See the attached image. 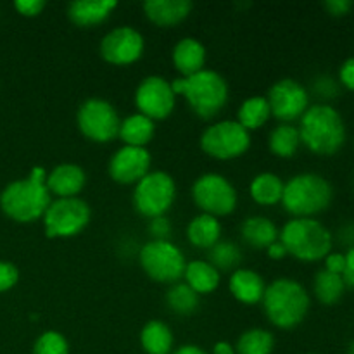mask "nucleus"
Segmentation results:
<instances>
[{"label": "nucleus", "mask_w": 354, "mask_h": 354, "mask_svg": "<svg viewBox=\"0 0 354 354\" xmlns=\"http://www.w3.org/2000/svg\"><path fill=\"white\" fill-rule=\"evenodd\" d=\"M301 144L317 156H334L346 142V124L341 113L330 104L308 107L297 127Z\"/></svg>", "instance_id": "obj_2"}, {"label": "nucleus", "mask_w": 354, "mask_h": 354, "mask_svg": "<svg viewBox=\"0 0 354 354\" xmlns=\"http://www.w3.org/2000/svg\"><path fill=\"white\" fill-rule=\"evenodd\" d=\"M187 241L197 249H207L209 251L214 244L221 241V223L218 218L209 214H197L187 225Z\"/></svg>", "instance_id": "obj_25"}, {"label": "nucleus", "mask_w": 354, "mask_h": 354, "mask_svg": "<svg viewBox=\"0 0 354 354\" xmlns=\"http://www.w3.org/2000/svg\"><path fill=\"white\" fill-rule=\"evenodd\" d=\"M45 185L55 199L78 197L86 185V173L76 162H61L47 173Z\"/></svg>", "instance_id": "obj_17"}, {"label": "nucleus", "mask_w": 354, "mask_h": 354, "mask_svg": "<svg viewBox=\"0 0 354 354\" xmlns=\"http://www.w3.org/2000/svg\"><path fill=\"white\" fill-rule=\"evenodd\" d=\"M47 171L41 166H35L26 178L10 182L0 192V209L17 223H33L44 218L52 196L45 185Z\"/></svg>", "instance_id": "obj_1"}, {"label": "nucleus", "mask_w": 354, "mask_h": 354, "mask_svg": "<svg viewBox=\"0 0 354 354\" xmlns=\"http://www.w3.org/2000/svg\"><path fill=\"white\" fill-rule=\"evenodd\" d=\"M228 289L230 294L242 304L254 306L261 303L265 296L266 283L258 272L251 268H237L232 272L228 280Z\"/></svg>", "instance_id": "obj_20"}, {"label": "nucleus", "mask_w": 354, "mask_h": 354, "mask_svg": "<svg viewBox=\"0 0 354 354\" xmlns=\"http://www.w3.org/2000/svg\"><path fill=\"white\" fill-rule=\"evenodd\" d=\"M346 286L344 277L335 275V273L327 272V270H320L317 272L313 280V292L315 297L318 299V303H322L324 306H335L339 301L344 297Z\"/></svg>", "instance_id": "obj_28"}, {"label": "nucleus", "mask_w": 354, "mask_h": 354, "mask_svg": "<svg viewBox=\"0 0 354 354\" xmlns=\"http://www.w3.org/2000/svg\"><path fill=\"white\" fill-rule=\"evenodd\" d=\"M239 354H272L275 349V337L265 328H249L239 337Z\"/></svg>", "instance_id": "obj_32"}, {"label": "nucleus", "mask_w": 354, "mask_h": 354, "mask_svg": "<svg viewBox=\"0 0 354 354\" xmlns=\"http://www.w3.org/2000/svg\"><path fill=\"white\" fill-rule=\"evenodd\" d=\"M118 7L114 0H75L68 6V17L80 28H92L109 19Z\"/></svg>", "instance_id": "obj_21"}, {"label": "nucleus", "mask_w": 354, "mask_h": 354, "mask_svg": "<svg viewBox=\"0 0 354 354\" xmlns=\"http://www.w3.org/2000/svg\"><path fill=\"white\" fill-rule=\"evenodd\" d=\"M261 304L273 327L292 330L308 317L311 299L299 282L292 279H277L266 286Z\"/></svg>", "instance_id": "obj_4"}, {"label": "nucleus", "mask_w": 354, "mask_h": 354, "mask_svg": "<svg viewBox=\"0 0 354 354\" xmlns=\"http://www.w3.org/2000/svg\"><path fill=\"white\" fill-rule=\"evenodd\" d=\"M201 149L209 158L230 161L244 156L251 147V133L235 120H221L201 133Z\"/></svg>", "instance_id": "obj_9"}, {"label": "nucleus", "mask_w": 354, "mask_h": 354, "mask_svg": "<svg viewBox=\"0 0 354 354\" xmlns=\"http://www.w3.org/2000/svg\"><path fill=\"white\" fill-rule=\"evenodd\" d=\"M266 254H268L270 259H277V261H279V259L286 258L287 251H286V248H283L282 242L277 241V242H273L268 249H266Z\"/></svg>", "instance_id": "obj_43"}, {"label": "nucleus", "mask_w": 354, "mask_h": 354, "mask_svg": "<svg viewBox=\"0 0 354 354\" xmlns=\"http://www.w3.org/2000/svg\"><path fill=\"white\" fill-rule=\"evenodd\" d=\"M151 165L152 158L147 149L123 145L111 156L107 173L120 185H135L151 173Z\"/></svg>", "instance_id": "obj_16"}, {"label": "nucleus", "mask_w": 354, "mask_h": 354, "mask_svg": "<svg viewBox=\"0 0 354 354\" xmlns=\"http://www.w3.org/2000/svg\"><path fill=\"white\" fill-rule=\"evenodd\" d=\"M149 234H151L152 241H168L169 234H171V223L166 216L149 220Z\"/></svg>", "instance_id": "obj_36"}, {"label": "nucleus", "mask_w": 354, "mask_h": 354, "mask_svg": "<svg viewBox=\"0 0 354 354\" xmlns=\"http://www.w3.org/2000/svg\"><path fill=\"white\" fill-rule=\"evenodd\" d=\"M283 187H286V182L279 175L265 171L252 178L251 185H249V194L259 206H275L282 201Z\"/></svg>", "instance_id": "obj_26"}, {"label": "nucleus", "mask_w": 354, "mask_h": 354, "mask_svg": "<svg viewBox=\"0 0 354 354\" xmlns=\"http://www.w3.org/2000/svg\"><path fill=\"white\" fill-rule=\"evenodd\" d=\"M334 199V189L318 173H299L289 178L283 187L280 204L294 218H313L328 209Z\"/></svg>", "instance_id": "obj_6"}, {"label": "nucleus", "mask_w": 354, "mask_h": 354, "mask_svg": "<svg viewBox=\"0 0 354 354\" xmlns=\"http://www.w3.org/2000/svg\"><path fill=\"white\" fill-rule=\"evenodd\" d=\"M142 9L152 24L159 28H171L190 16L194 3L189 0H147Z\"/></svg>", "instance_id": "obj_19"}, {"label": "nucleus", "mask_w": 354, "mask_h": 354, "mask_svg": "<svg viewBox=\"0 0 354 354\" xmlns=\"http://www.w3.org/2000/svg\"><path fill=\"white\" fill-rule=\"evenodd\" d=\"M339 82L344 88L354 92V57L346 59L339 68Z\"/></svg>", "instance_id": "obj_38"}, {"label": "nucleus", "mask_w": 354, "mask_h": 354, "mask_svg": "<svg viewBox=\"0 0 354 354\" xmlns=\"http://www.w3.org/2000/svg\"><path fill=\"white\" fill-rule=\"evenodd\" d=\"M156 135V121L151 118L144 116L140 113H135L121 120L120 133L118 138L123 142L124 145L130 147H144L151 144L152 138Z\"/></svg>", "instance_id": "obj_24"}, {"label": "nucleus", "mask_w": 354, "mask_h": 354, "mask_svg": "<svg viewBox=\"0 0 354 354\" xmlns=\"http://www.w3.org/2000/svg\"><path fill=\"white\" fill-rule=\"evenodd\" d=\"M19 280V270L9 261H0V294L12 289Z\"/></svg>", "instance_id": "obj_35"}, {"label": "nucleus", "mask_w": 354, "mask_h": 354, "mask_svg": "<svg viewBox=\"0 0 354 354\" xmlns=\"http://www.w3.org/2000/svg\"><path fill=\"white\" fill-rule=\"evenodd\" d=\"M220 272L209 261H204V259L187 261L185 272H183V283H187L197 296L213 294L220 286Z\"/></svg>", "instance_id": "obj_23"}, {"label": "nucleus", "mask_w": 354, "mask_h": 354, "mask_svg": "<svg viewBox=\"0 0 354 354\" xmlns=\"http://www.w3.org/2000/svg\"><path fill=\"white\" fill-rule=\"evenodd\" d=\"M313 86H315V92H317L318 95L324 97V99H332V95L337 92V88H335V82L332 78H328V76H320V78H317V82H315Z\"/></svg>", "instance_id": "obj_41"}, {"label": "nucleus", "mask_w": 354, "mask_h": 354, "mask_svg": "<svg viewBox=\"0 0 354 354\" xmlns=\"http://www.w3.org/2000/svg\"><path fill=\"white\" fill-rule=\"evenodd\" d=\"M176 199V183L169 173L151 171L133 189V207L147 220L166 216Z\"/></svg>", "instance_id": "obj_8"}, {"label": "nucleus", "mask_w": 354, "mask_h": 354, "mask_svg": "<svg viewBox=\"0 0 354 354\" xmlns=\"http://www.w3.org/2000/svg\"><path fill=\"white\" fill-rule=\"evenodd\" d=\"M348 354H354V341L351 342V346H349V349H348Z\"/></svg>", "instance_id": "obj_46"}, {"label": "nucleus", "mask_w": 354, "mask_h": 354, "mask_svg": "<svg viewBox=\"0 0 354 354\" xmlns=\"http://www.w3.org/2000/svg\"><path fill=\"white\" fill-rule=\"evenodd\" d=\"M173 354H209V353H206L204 349H201L199 346H196V344H185V346H182V348L176 349Z\"/></svg>", "instance_id": "obj_45"}, {"label": "nucleus", "mask_w": 354, "mask_h": 354, "mask_svg": "<svg viewBox=\"0 0 354 354\" xmlns=\"http://www.w3.org/2000/svg\"><path fill=\"white\" fill-rule=\"evenodd\" d=\"M171 85L176 95H182L201 120H213L218 116L227 107L230 97L227 80L213 69H203L187 78H176Z\"/></svg>", "instance_id": "obj_3"}, {"label": "nucleus", "mask_w": 354, "mask_h": 354, "mask_svg": "<svg viewBox=\"0 0 354 354\" xmlns=\"http://www.w3.org/2000/svg\"><path fill=\"white\" fill-rule=\"evenodd\" d=\"M145 40L133 26H118L107 31L99 45L100 57L113 66H130L140 61Z\"/></svg>", "instance_id": "obj_15"}, {"label": "nucleus", "mask_w": 354, "mask_h": 354, "mask_svg": "<svg viewBox=\"0 0 354 354\" xmlns=\"http://www.w3.org/2000/svg\"><path fill=\"white\" fill-rule=\"evenodd\" d=\"M175 344L173 332L165 322L151 320L140 332V346L147 354H169Z\"/></svg>", "instance_id": "obj_27"}, {"label": "nucleus", "mask_w": 354, "mask_h": 354, "mask_svg": "<svg viewBox=\"0 0 354 354\" xmlns=\"http://www.w3.org/2000/svg\"><path fill=\"white\" fill-rule=\"evenodd\" d=\"M268 100L272 116L280 123H290L301 120L310 107V93L306 86L294 78H282L273 83L268 90Z\"/></svg>", "instance_id": "obj_13"}, {"label": "nucleus", "mask_w": 354, "mask_h": 354, "mask_svg": "<svg viewBox=\"0 0 354 354\" xmlns=\"http://www.w3.org/2000/svg\"><path fill=\"white\" fill-rule=\"evenodd\" d=\"M135 106L138 113L152 121L171 116L176 106V93L171 82L159 75L145 76L135 90Z\"/></svg>", "instance_id": "obj_14"}, {"label": "nucleus", "mask_w": 354, "mask_h": 354, "mask_svg": "<svg viewBox=\"0 0 354 354\" xmlns=\"http://www.w3.org/2000/svg\"><path fill=\"white\" fill-rule=\"evenodd\" d=\"M31 354H69V342L61 332L47 330L38 335Z\"/></svg>", "instance_id": "obj_34"}, {"label": "nucleus", "mask_w": 354, "mask_h": 354, "mask_svg": "<svg viewBox=\"0 0 354 354\" xmlns=\"http://www.w3.org/2000/svg\"><path fill=\"white\" fill-rule=\"evenodd\" d=\"M206 47L194 37H185L175 44L171 50V62L180 78H187L206 69Z\"/></svg>", "instance_id": "obj_18"}, {"label": "nucleus", "mask_w": 354, "mask_h": 354, "mask_svg": "<svg viewBox=\"0 0 354 354\" xmlns=\"http://www.w3.org/2000/svg\"><path fill=\"white\" fill-rule=\"evenodd\" d=\"M279 241L287 256L304 263L322 261L332 252L334 237L330 230L315 218H292L282 227Z\"/></svg>", "instance_id": "obj_5"}, {"label": "nucleus", "mask_w": 354, "mask_h": 354, "mask_svg": "<svg viewBox=\"0 0 354 354\" xmlns=\"http://www.w3.org/2000/svg\"><path fill=\"white\" fill-rule=\"evenodd\" d=\"M138 263L151 280L158 283H173L183 279L187 259L182 249L171 241H149L138 252Z\"/></svg>", "instance_id": "obj_7"}, {"label": "nucleus", "mask_w": 354, "mask_h": 354, "mask_svg": "<svg viewBox=\"0 0 354 354\" xmlns=\"http://www.w3.org/2000/svg\"><path fill=\"white\" fill-rule=\"evenodd\" d=\"M280 230L270 218L254 214L241 223V237L245 245L256 251H266L273 242L279 241Z\"/></svg>", "instance_id": "obj_22"}, {"label": "nucleus", "mask_w": 354, "mask_h": 354, "mask_svg": "<svg viewBox=\"0 0 354 354\" xmlns=\"http://www.w3.org/2000/svg\"><path fill=\"white\" fill-rule=\"evenodd\" d=\"M192 201L201 213L220 220L237 209L239 196L227 176L220 173H204L194 182Z\"/></svg>", "instance_id": "obj_11"}, {"label": "nucleus", "mask_w": 354, "mask_h": 354, "mask_svg": "<svg viewBox=\"0 0 354 354\" xmlns=\"http://www.w3.org/2000/svg\"><path fill=\"white\" fill-rule=\"evenodd\" d=\"M242 261V251L237 244L228 241H220L209 249V263L218 272H230L237 270Z\"/></svg>", "instance_id": "obj_33"}, {"label": "nucleus", "mask_w": 354, "mask_h": 354, "mask_svg": "<svg viewBox=\"0 0 354 354\" xmlns=\"http://www.w3.org/2000/svg\"><path fill=\"white\" fill-rule=\"evenodd\" d=\"M270 118H272V111H270L266 97L252 95L241 104V107L237 111V120L235 121L251 133L252 130H258V128L265 127Z\"/></svg>", "instance_id": "obj_30"}, {"label": "nucleus", "mask_w": 354, "mask_h": 354, "mask_svg": "<svg viewBox=\"0 0 354 354\" xmlns=\"http://www.w3.org/2000/svg\"><path fill=\"white\" fill-rule=\"evenodd\" d=\"M301 147V135L297 127L290 123H280L270 131L268 149L273 156L282 159H289L296 156Z\"/></svg>", "instance_id": "obj_29"}, {"label": "nucleus", "mask_w": 354, "mask_h": 354, "mask_svg": "<svg viewBox=\"0 0 354 354\" xmlns=\"http://www.w3.org/2000/svg\"><path fill=\"white\" fill-rule=\"evenodd\" d=\"M14 9L24 17H37L45 9V2L44 0H16Z\"/></svg>", "instance_id": "obj_37"}, {"label": "nucleus", "mask_w": 354, "mask_h": 354, "mask_svg": "<svg viewBox=\"0 0 354 354\" xmlns=\"http://www.w3.org/2000/svg\"><path fill=\"white\" fill-rule=\"evenodd\" d=\"M166 304L175 315L189 317V315L196 313V310L199 308V296L187 283L176 282L169 286L168 292H166Z\"/></svg>", "instance_id": "obj_31"}, {"label": "nucleus", "mask_w": 354, "mask_h": 354, "mask_svg": "<svg viewBox=\"0 0 354 354\" xmlns=\"http://www.w3.org/2000/svg\"><path fill=\"white\" fill-rule=\"evenodd\" d=\"M324 9L327 10L330 16L342 17L346 16V14L351 12L353 2H349V0H328V2L324 3Z\"/></svg>", "instance_id": "obj_39"}, {"label": "nucleus", "mask_w": 354, "mask_h": 354, "mask_svg": "<svg viewBox=\"0 0 354 354\" xmlns=\"http://www.w3.org/2000/svg\"><path fill=\"white\" fill-rule=\"evenodd\" d=\"M342 277H344L346 286L354 289V245L346 252V268Z\"/></svg>", "instance_id": "obj_42"}, {"label": "nucleus", "mask_w": 354, "mask_h": 354, "mask_svg": "<svg viewBox=\"0 0 354 354\" xmlns=\"http://www.w3.org/2000/svg\"><path fill=\"white\" fill-rule=\"evenodd\" d=\"M41 220L48 239H71L88 227L92 209L88 203L80 197L52 199Z\"/></svg>", "instance_id": "obj_10"}, {"label": "nucleus", "mask_w": 354, "mask_h": 354, "mask_svg": "<svg viewBox=\"0 0 354 354\" xmlns=\"http://www.w3.org/2000/svg\"><path fill=\"white\" fill-rule=\"evenodd\" d=\"M121 118L116 107L107 100L92 97L76 111V127L80 133L95 144H109L120 133Z\"/></svg>", "instance_id": "obj_12"}, {"label": "nucleus", "mask_w": 354, "mask_h": 354, "mask_svg": "<svg viewBox=\"0 0 354 354\" xmlns=\"http://www.w3.org/2000/svg\"><path fill=\"white\" fill-rule=\"evenodd\" d=\"M213 354H235L234 346L227 341H218L213 346Z\"/></svg>", "instance_id": "obj_44"}, {"label": "nucleus", "mask_w": 354, "mask_h": 354, "mask_svg": "<svg viewBox=\"0 0 354 354\" xmlns=\"http://www.w3.org/2000/svg\"><path fill=\"white\" fill-rule=\"evenodd\" d=\"M325 261V270L330 273H335V275H342L346 268V254H341V252H330L327 254Z\"/></svg>", "instance_id": "obj_40"}]
</instances>
